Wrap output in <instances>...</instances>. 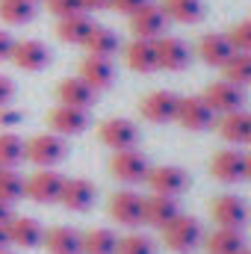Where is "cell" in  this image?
Segmentation results:
<instances>
[{
	"label": "cell",
	"mask_w": 251,
	"mask_h": 254,
	"mask_svg": "<svg viewBox=\"0 0 251 254\" xmlns=\"http://www.w3.org/2000/svg\"><path fill=\"white\" fill-rule=\"evenodd\" d=\"M160 234H163V246L175 254H192L204 240L201 222L195 216H187V213H178Z\"/></svg>",
	"instance_id": "1"
},
{
	"label": "cell",
	"mask_w": 251,
	"mask_h": 254,
	"mask_svg": "<svg viewBox=\"0 0 251 254\" xmlns=\"http://www.w3.org/2000/svg\"><path fill=\"white\" fill-rule=\"evenodd\" d=\"M65 154H68V145H65L63 136L57 133H36L33 139L24 142V160H30L33 166L39 169H54L57 163H63Z\"/></svg>",
	"instance_id": "2"
},
{
	"label": "cell",
	"mask_w": 251,
	"mask_h": 254,
	"mask_svg": "<svg viewBox=\"0 0 251 254\" xmlns=\"http://www.w3.org/2000/svg\"><path fill=\"white\" fill-rule=\"evenodd\" d=\"M148 172H151V163L136 148H130V151H113V157H110V175L119 184H125V187L145 184Z\"/></svg>",
	"instance_id": "3"
},
{
	"label": "cell",
	"mask_w": 251,
	"mask_h": 254,
	"mask_svg": "<svg viewBox=\"0 0 251 254\" xmlns=\"http://www.w3.org/2000/svg\"><path fill=\"white\" fill-rule=\"evenodd\" d=\"M63 184L65 178L57 169H39L27 178V187L24 195L36 204H60V195H63Z\"/></svg>",
	"instance_id": "4"
},
{
	"label": "cell",
	"mask_w": 251,
	"mask_h": 254,
	"mask_svg": "<svg viewBox=\"0 0 251 254\" xmlns=\"http://www.w3.org/2000/svg\"><path fill=\"white\" fill-rule=\"evenodd\" d=\"M178 104H181V98H178L175 92L157 89V92H148V95L139 101V113H142V119L151 122V125H169V122H175V116H178Z\"/></svg>",
	"instance_id": "5"
},
{
	"label": "cell",
	"mask_w": 251,
	"mask_h": 254,
	"mask_svg": "<svg viewBox=\"0 0 251 254\" xmlns=\"http://www.w3.org/2000/svg\"><path fill=\"white\" fill-rule=\"evenodd\" d=\"M166 24H169L166 12L160 9V3H151V0L139 12L130 15V33H133V39H151V42H157L160 36H166Z\"/></svg>",
	"instance_id": "6"
},
{
	"label": "cell",
	"mask_w": 251,
	"mask_h": 254,
	"mask_svg": "<svg viewBox=\"0 0 251 254\" xmlns=\"http://www.w3.org/2000/svg\"><path fill=\"white\" fill-rule=\"evenodd\" d=\"M201 98L207 101V107H210L216 116H225V113L243 110V104H246L243 86L228 83V80H216V83H210V86L201 92Z\"/></svg>",
	"instance_id": "7"
},
{
	"label": "cell",
	"mask_w": 251,
	"mask_h": 254,
	"mask_svg": "<svg viewBox=\"0 0 251 254\" xmlns=\"http://www.w3.org/2000/svg\"><path fill=\"white\" fill-rule=\"evenodd\" d=\"M9 63H15L21 71H45L54 63V51L39 39H21V42H15Z\"/></svg>",
	"instance_id": "8"
},
{
	"label": "cell",
	"mask_w": 251,
	"mask_h": 254,
	"mask_svg": "<svg viewBox=\"0 0 251 254\" xmlns=\"http://www.w3.org/2000/svg\"><path fill=\"white\" fill-rule=\"evenodd\" d=\"M145 184L157 195L178 198V195H184L189 190V175H187V169H181V166H157V169L148 172Z\"/></svg>",
	"instance_id": "9"
},
{
	"label": "cell",
	"mask_w": 251,
	"mask_h": 254,
	"mask_svg": "<svg viewBox=\"0 0 251 254\" xmlns=\"http://www.w3.org/2000/svg\"><path fill=\"white\" fill-rule=\"evenodd\" d=\"M142 207H145V198L133 190H119L110 195V216L122 228H139L142 225Z\"/></svg>",
	"instance_id": "10"
},
{
	"label": "cell",
	"mask_w": 251,
	"mask_h": 254,
	"mask_svg": "<svg viewBox=\"0 0 251 254\" xmlns=\"http://www.w3.org/2000/svg\"><path fill=\"white\" fill-rule=\"evenodd\" d=\"M98 136L113 151H130L139 145V127L130 119H107L98 125Z\"/></svg>",
	"instance_id": "11"
},
{
	"label": "cell",
	"mask_w": 251,
	"mask_h": 254,
	"mask_svg": "<svg viewBox=\"0 0 251 254\" xmlns=\"http://www.w3.org/2000/svg\"><path fill=\"white\" fill-rule=\"evenodd\" d=\"M210 213H213V219H216L219 228H237V231H243V225L249 222V204L240 195H234V192L216 195Z\"/></svg>",
	"instance_id": "12"
},
{
	"label": "cell",
	"mask_w": 251,
	"mask_h": 254,
	"mask_svg": "<svg viewBox=\"0 0 251 254\" xmlns=\"http://www.w3.org/2000/svg\"><path fill=\"white\" fill-rule=\"evenodd\" d=\"M175 122L181 127H187V130L198 133V130H207V127L216 125V113L207 107V101L201 95H189V98H181Z\"/></svg>",
	"instance_id": "13"
},
{
	"label": "cell",
	"mask_w": 251,
	"mask_h": 254,
	"mask_svg": "<svg viewBox=\"0 0 251 254\" xmlns=\"http://www.w3.org/2000/svg\"><path fill=\"white\" fill-rule=\"evenodd\" d=\"M48 127L51 133L57 136H80L86 127H89V110H80V107H65L57 104L51 113H48Z\"/></svg>",
	"instance_id": "14"
},
{
	"label": "cell",
	"mask_w": 251,
	"mask_h": 254,
	"mask_svg": "<svg viewBox=\"0 0 251 254\" xmlns=\"http://www.w3.org/2000/svg\"><path fill=\"white\" fill-rule=\"evenodd\" d=\"M157 63H160V71H184L192 63V48L178 36H160L157 39Z\"/></svg>",
	"instance_id": "15"
},
{
	"label": "cell",
	"mask_w": 251,
	"mask_h": 254,
	"mask_svg": "<svg viewBox=\"0 0 251 254\" xmlns=\"http://www.w3.org/2000/svg\"><path fill=\"white\" fill-rule=\"evenodd\" d=\"M210 175L219 184H240V181H246V154L234 151V148L219 151L210 160Z\"/></svg>",
	"instance_id": "16"
},
{
	"label": "cell",
	"mask_w": 251,
	"mask_h": 254,
	"mask_svg": "<svg viewBox=\"0 0 251 254\" xmlns=\"http://www.w3.org/2000/svg\"><path fill=\"white\" fill-rule=\"evenodd\" d=\"M178 213H181L178 198H169V195H157V192H151V195L145 198V207H142V225L163 231Z\"/></svg>",
	"instance_id": "17"
},
{
	"label": "cell",
	"mask_w": 251,
	"mask_h": 254,
	"mask_svg": "<svg viewBox=\"0 0 251 254\" xmlns=\"http://www.w3.org/2000/svg\"><path fill=\"white\" fill-rule=\"evenodd\" d=\"M95 198H98V190H95L92 181H86V178H65L63 195H60L63 207L74 210V213H86V210H92Z\"/></svg>",
	"instance_id": "18"
},
{
	"label": "cell",
	"mask_w": 251,
	"mask_h": 254,
	"mask_svg": "<svg viewBox=\"0 0 251 254\" xmlns=\"http://www.w3.org/2000/svg\"><path fill=\"white\" fill-rule=\"evenodd\" d=\"M195 54H198V60H201L204 65L222 68V65L228 63L237 51H234V45H231L228 33H207V36H201V42H198Z\"/></svg>",
	"instance_id": "19"
},
{
	"label": "cell",
	"mask_w": 251,
	"mask_h": 254,
	"mask_svg": "<svg viewBox=\"0 0 251 254\" xmlns=\"http://www.w3.org/2000/svg\"><path fill=\"white\" fill-rule=\"evenodd\" d=\"M6 234H9V246H18V249H36L42 246V237H45L39 219L33 216H12L6 222Z\"/></svg>",
	"instance_id": "20"
},
{
	"label": "cell",
	"mask_w": 251,
	"mask_h": 254,
	"mask_svg": "<svg viewBox=\"0 0 251 254\" xmlns=\"http://www.w3.org/2000/svg\"><path fill=\"white\" fill-rule=\"evenodd\" d=\"M125 63H127V68L136 71V74L160 71V63H157V42H151V39H133L125 48Z\"/></svg>",
	"instance_id": "21"
},
{
	"label": "cell",
	"mask_w": 251,
	"mask_h": 254,
	"mask_svg": "<svg viewBox=\"0 0 251 254\" xmlns=\"http://www.w3.org/2000/svg\"><path fill=\"white\" fill-rule=\"evenodd\" d=\"M77 77L86 80L95 92H104L116 80V65H113V60H104V57H86L80 63V74Z\"/></svg>",
	"instance_id": "22"
},
{
	"label": "cell",
	"mask_w": 251,
	"mask_h": 254,
	"mask_svg": "<svg viewBox=\"0 0 251 254\" xmlns=\"http://www.w3.org/2000/svg\"><path fill=\"white\" fill-rule=\"evenodd\" d=\"M83 48H86L89 57L113 60V57L122 51V39H119V33H116L113 27H101V24H95L92 33H89V39L83 42Z\"/></svg>",
	"instance_id": "23"
},
{
	"label": "cell",
	"mask_w": 251,
	"mask_h": 254,
	"mask_svg": "<svg viewBox=\"0 0 251 254\" xmlns=\"http://www.w3.org/2000/svg\"><path fill=\"white\" fill-rule=\"evenodd\" d=\"M219 136L231 145H249V133H251V113L246 110H234V113H225L219 119Z\"/></svg>",
	"instance_id": "24"
},
{
	"label": "cell",
	"mask_w": 251,
	"mask_h": 254,
	"mask_svg": "<svg viewBox=\"0 0 251 254\" xmlns=\"http://www.w3.org/2000/svg\"><path fill=\"white\" fill-rule=\"evenodd\" d=\"M95 89L86 83V80H80V77H65L63 83L57 86V101L65 104V107H80V110H89L92 107V101H95Z\"/></svg>",
	"instance_id": "25"
},
{
	"label": "cell",
	"mask_w": 251,
	"mask_h": 254,
	"mask_svg": "<svg viewBox=\"0 0 251 254\" xmlns=\"http://www.w3.org/2000/svg\"><path fill=\"white\" fill-rule=\"evenodd\" d=\"M92 27H95L92 15L89 12H77V15H68V18H60L57 21V36H60V42H65V45H80L83 48V42L89 39Z\"/></svg>",
	"instance_id": "26"
},
{
	"label": "cell",
	"mask_w": 251,
	"mask_h": 254,
	"mask_svg": "<svg viewBox=\"0 0 251 254\" xmlns=\"http://www.w3.org/2000/svg\"><path fill=\"white\" fill-rule=\"evenodd\" d=\"M207 254H240L246 249V240L237 228H216L207 240H204Z\"/></svg>",
	"instance_id": "27"
},
{
	"label": "cell",
	"mask_w": 251,
	"mask_h": 254,
	"mask_svg": "<svg viewBox=\"0 0 251 254\" xmlns=\"http://www.w3.org/2000/svg\"><path fill=\"white\" fill-rule=\"evenodd\" d=\"M119 237L110 228H92L80 234V254H116Z\"/></svg>",
	"instance_id": "28"
},
{
	"label": "cell",
	"mask_w": 251,
	"mask_h": 254,
	"mask_svg": "<svg viewBox=\"0 0 251 254\" xmlns=\"http://www.w3.org/2000/svg\"><path fill=\"white\" fill-rule=\"evenodd\" d=\"M160 9L175 24H198L204 18V3L201 0H163Z\"/></svg>",
	"instance_id": "29"
},
{
	"label": "cell",
	"mask_w": 251,
	"mask_h": 254,
	"mask_svg": "<svg viewBox=\"0 0 251 254\" xmlns=\"http://www.w3.org/2000/svg\"><path fill=\"white\" fill-rule=\"evenodd\" d=\"M51 254H80V234L74 228H51L42 237Z\"/></svg>",
	"instance_id": "30"
},
{
	"label": "cell",
	"mask_w": 251,
	"mask_h": 254,
	"mask_svg": "<svg viewBox=\"0 0 251 254\" xmlns=\"http://www.w3.org/2000/svg\"><path fill=\"white\" fill-rule=\"evenodd\" d=\"M36 18L33 0H0V21L6 27H24Z\"/></svg>",
	"instance_id": "31"
},
{
	"label": "cell",
	"mask_w": 251,
	"mask_h": 254,
	"mask_svg": "<svg viewBox=\"0 0 251 254\" xmlns=\"http://www.w3.org/2000/svg\"><path fill=\"white\" fill-rule=\"evenodd\" d=\"M24 163V139L18 133L3 130L0 133V169H15Z\"/></svg>",
	"instance_id": "32"
},
{
	"label": "cell",
	"mask_w": 251,
	"mask_h": 254,
	"mask_svg": "<svg viewBox=\"0 0 251 254\" xmlns=\"http://www.w3.org/2000/svg\"><path fill=\"white\" fill-rule=\"evenodd\" d=\"M225 71V80L228 83H237V86H251V54H234L228 63L222 65Z\"/></svg>",
	"instance_id": "33"
},
{
	"label": "cell",
	"mask_w": 251,
	"mask_h": 254,
	"mask_svg": "<svg viewBox=\"0 0 251 254\" xmlns=\"http://www.w3.org/2000/svg\"><path fill=\"white\" fill-rule=\"evenodd\" d=\"M24 187H27V181H24L15 169H0V198H3L6 204L21 201V198H24Z\"/></svg>",
	"instance_id": "34"
},
{
	"label": "cell",
	"mask_w": 251,
	"mask_h": 254,
	"mask_svg": "<svg viewBox=\"0 0 251 254\" xmlns=\"http://www.w3.org/2000/svg\"><path fill=\"white\" fill-rule=\"evenodd\" d=\"M116 254H154V243L145 234H127L119 240Z\"/></svg>",
	"instance_id": "35"
},
{
	"label": "cell",
	"mask_w": 251,
	"mask_h": 254,
	"mask_svg": "<svg viewBox=\"0 0 251 254\" xmlns=\"http://www.w3.org/2000/svg\"><path fill=\"white\" fill-rule=\"evenodd\" d=\"M228 39L234 45V51L240 54H251V21H240L228 30Z\"/></svg>",
	"instance_id": "36"
},
{
	"label": "cell",
	"mask_w": 251,
	"mask_h": 254,
	"mask_svg": "<svg viewBox=\"0 0 251 254\" xmlns=\"http://www.w3.org/2000/svg\"><path fill=\"white\" fill-rule=\"evenodd\" d=\"M45 3H48V12H51V15H57V18H68V15L83 12L80 0H45Z\"/></svg>",
	"instance_id": "37"
},
{
	"label": "cell",
	"mask_w": 251,
	"mask_h": 254,
	"mask_svg": "<svg viewBox=\"0 0 251 254\" xmlns=\"http://www.w3.org/2000/svg\"><path fill=\"white\" fill-rule=\"evenodd\" d=\"M145 3H148V0H110V9H113V12H119V15H127V18H130V15H133V12H139Z\"/></svg>",
	"instance_id": "38"
},
{
	"label": "cell",
	"mask_w": 251,
	"mask_h": 254,
	"mask_svg": "<svg viewBox=\"0 0 251 254\" xmlns=\"http://www.w3.org/2000/svg\"><path fill=\"white\" fill-rule=\"evenodd\" d=\"M21 119H24V113H21V110H15L12 104L0 107V127H18V125H21Z\"/></svg>",
	"instance_id": "39"
},
{
	"label": "cell",
	"mask_w": 251,
	"mask_h": 254,
	"mask_svg": "<svg viewBox=\"0 0 251 254\" xmlns=\"http://www.w3.org/2000/svg\"><path fill=\"white\" fill-rule=\"evenodd\" d=\"M12 98H15V83H12V77L0 74V107L12 104Z\"/></svg>",
	"instance_id": "40"
},
{
	"label": "cell",
	"mask_w": 251,
	"mask_h": 254,
	"mask_svg": "<svg viewBox=\"0 0 251 254\" xmlns=\"http://www.w3.org/2000/svg\"><path fill=\"white\" fill-rule=\"evenodd\" d=\"M12 48H15V39H12V33L0 30V63H6V60L12 57Z\"/></svg>",
	"instance_id": "41"
},
{
	"label": "cell",
	"mask_w": 251,
	"mask_h": 254,
	"mask_svg": "<svg viewBox=\"0 0 251 254\" xmlns=\"http://www.w3.org/2000/svg\"><path fill=\"white\" fill-rule=\"evenodd\" d=\"M83 12H98V9H110V0H80Z\"/></svg>",
	"instance_id": "42"
},
{
	"label": "cell",
	"mask_w": 251,
	"mask_h": 254,
	"mask_svg": "<svg viewBox=\"0 0 251 254\" xmlns=\"http://www.w3.org/2000/svg\"><path fill=\"white\" fill-rule=\"evenodd\" d=\"M12 219V204H6L3 198H0V225H6Z\"/></svg>",
	"instance_id": "43"
},
{
	"label": "cell",
	"mask_w": 251,
	"mask_h": 254,
	"mask_svg": "<svg viewBox=\"0 0 251 254\" xmlns=\"http://www.w3.org/2000/svg\"><path fill=\"white\" fill-rule=\"evenodd\" d=\"M9 246V234H6V225H0V249Z\"/></svg>",
	"instance_id": "44"
},
{
	"label": "cell",
	"mask_w": 251,
	"mask_h": 254,
	"mask_svg": "<svg viewBox=\"0 0 251 254\" xmlns=\"http://www.w3.org/2000/svg\"><path fill=\"white\" fill-rule=\"evenodd\" d=\"M246 178L251 181V154H246Z\"/></svg>",
	"instance_id": "45"
},
{
	"label": "cell",
	"mask_w": 251,
	"mask_h": 254,
	"mask_svg": "<svg viewBox=\"0 0 251 254\" xmlns=\"http://www.w3.org/2000/svg\"><path fill=\"white\" fill-rule=\"evenodd\" d=\"M0 254H15V252H9V249H0Z\"/></svg>",
	"instance_id": "46"
},
{
	"label": "cell",
	"mask_w": 251,
	"mask_h": 254,
	"mask_svg": "<svg viewBox=\"0 0 251 254\" xmlns=\"http://www.w3.org/2000/svg\"><path fill=\"white\" fill-rule=\"evenodd\" d=\"M240 254H251V249H243V252H240Z\"/></svg>",
	"instance_id": "47"
},
{
	"label": "cell",
	"mask_w": 251,
	"mask_h": 254,
	"mask_svg": "<svg viewBox=\"0 0 251 254\" xmlns=\"http://www.w3.org/2000/svg\"><path fill=\"white\" fill-rule=\"evenodd\" d=\"M33 3H45V0H33Z\"/></svg>",
	"instance_id": "48"
},
{
	"label": "cell",
	"mask_w": 251,
	"mask_h": 254,
	"mask_svg": "<svg viewBox=\"0 0 251 254\" xmlns=\"http://www.w3.org/2000/svg\"><path fill=\"white\" fill-rule=\"evenodd\" d=\"M249 145H251V133H249Z\"/></svg>",
	"instance_id": "49"
},
{
	"label": "cell",
	"mask_w": 251,
	"mask_h": 254,
	"mask_svg": "<svg viewBox=\"0 0 251 254\" xmlns=\"http://www.w3.org/2000/svg\"><path fill=\"white\" fill-rule=\"evenodd\" d=\"M249 21H251V18H249Z\"/></svg>",
	"instance_id": "50"
}]
</instances>
